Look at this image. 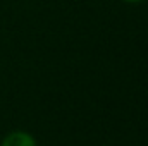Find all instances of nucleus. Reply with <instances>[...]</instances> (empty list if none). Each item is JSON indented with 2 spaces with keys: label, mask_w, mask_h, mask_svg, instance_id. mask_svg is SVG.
I'll return each mask as SVG.
<instances>
[{
  "label": "nucleus",
  "mask_w": 148,
  "mask_h": 146,
  "mask_svg": "<svg viewBox=\"0 0 148 146\" xmlns=\"http://www.w3.org/2000/svg\"><path fill=\"white\" fill-rule=\"evenodd\" d=\"M2 146H36V143L26 132H12L3 139Z\"/></svg>",
  "instance_id": "1"
},
{
  "label": "nucleus",
  "mask_w": 148,
  "mask_h": 146,
  "mask_svg": "<svg viewBox=\"0 0 148 146\" xmlns=\"http://www.w3.org/2000/svg\"><path fill=\"white\" fill-rule=\"evenodd\" d=\"M127 2H140V0H127Z\"/></svg>",
  "instance_id": "2"
}]
</instances>
